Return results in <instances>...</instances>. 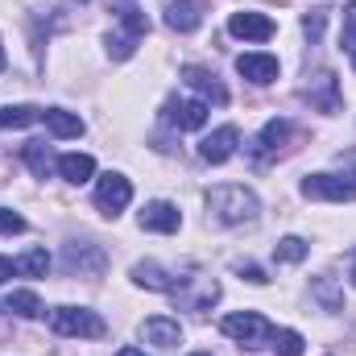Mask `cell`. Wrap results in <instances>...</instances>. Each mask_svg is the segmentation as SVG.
I'll list each match as a JSON object with an SVG mask.
<instances>
[{
    "instance_id": "30bf717a",
    "label": "cell",
    "mask_w": 356,
    "mask_h": 356,
    "mask_svg": "<svg viewBox=\"0 0 356 356\" xmlns=\"http://www.w3.org/2000/svg\"><path fill=\"white\" fill-rule=\"evenodd\" d=\"M141 228L145 232H178L182 228V211H178L175 203H166V199H154L141 211Z\"/></svg>"
},
{
    "instance_id": "3957f363",
    "label": "cell",
    "mask_w": 356,
    "mask_h": 356,
    "mask_svg": "<svg viewBox=\"0 0 356 356\" xmlns=\"http://www.w3.org/2000/svg\"><path fill=\"white\" fill-rule=\"evenodd\" d=\"M220 332L228 340L245 344V348H257V344H266L269 336H273V327H269L257 311H232V315H224L220 319Z\"/></svg>"
},
{
    "instance_id": "e0dca14e",
    "label": "cell",
    "mask_w": 356,
    "mask_h": 356,
    "mask_svg": "<svg viewBox=\"0 0 356 356\" xmlns=\"http://www.w3.org/2000/svg\"><path fill=\"white\" fill-rule=\"evenodd\" d=\"M46 108H33V104H8L0 108V129H25V124H38Z\"/></svg>"
},
{
    "instance_id": "4dcf8cb0",
    "label": "cell",
    "mask_w": 356,
    "mask_h": 356,
    "mask_svg": "<svg viewBox=\"0 0 356 356\" xmlns=\"http://www.w3.org/2000/svg\"><path fill=\"white\" fill-rule=\"evenodd\" d=\"M13 273H17V266H13V261H8V257H0V286H4V282H8V277H13Z\"/></svg>"
},
{
    "instance_id": "9c48e42d",
    "label": "cell",
    "mask_w": 356,
    "mask_h": 356,
    "mask_svg": "<svg viewBox=\"0 0 356 356\" xmlns=\"http://www.w3.org/2000/svg\"><path fill=\"white\" fill-rule=\"evenodd\" d=\"M228 29H232V38H245V42H269L273 38V21L266 13H232Z\"/></svg>"
},
{
    "instance_id": "83f0119b",
    "label": "cell",
    "mask_w": 356,
    "mask_h": 356,
    "mask_svg": "<svg viewBox=\"0 0 356 356\" xmlns=\"http://www.w3.org/2000/svg\"><path fill=\"white\" fill-rule=\"evenodd\" d=\"M344 50L356 54V4L344 13Z\"/></svg>"
},
{
    "instance_id": "4fadbf2b",
    "label": "cell",
    "mask_w": 356,
    "mask_h": 356,
    "mask_svg": "<svg viewBox=\"0 0 356 356\" xmlns=\"http://www.w3.org/2000/svg\"><path fill=\"white\" fill-rule=\"evenodd\" d=\"M133 282H137V286H145V290H162V294H175L182 277L166 273V269L158 266V261H137V266H133Z\"/></svg>"
},
{
    "instance_id": "f546056e",
    "label": "cell",
    "mask_w": 356,
    "mask_h": 356,
    "mask_svg": "<svg viewBox=\"0 0 356 356\" xmlns=\"http://www.w3.org/2000/svg\"><path fill=\"white\" fill-rule=\"evenodd\" d=\"M302 29H307L311 38H319V29H323V13H315V17H307V21H302Z\"/></svg>"
},
{
    "instance_id": "d6a6232c",
    "label": "cell",
    "mask_w": 356,
    "mask_h": 356,
    "mask_svg": "<svg viewBox=\"0 0 356 356\" xmlns=\"http://www.w3.org/2000/svg\"><path fill=\"white\" fill-rule=\"evenodd\" d=\"M4 63H8V58H4V46H0V71H4Z\"/></svg>"
},
{
    "instance_id": "277c9868",
    "label": "cell",
    "mask_w": 356,
    "mask_h": 356,
    "mask_svg": "<svg viewBox=\"0 0 356 356\" xmlns=\"http://www.w3.org/2000/svg\"><path fill=\"white\" fill-rule=\"evenodd\" d=\"M307 199H327V203H353L356 199V170L353 175H307L298 186Z\"/></svg>"
},
{
    "instance_id": "44dd1931",
    "label": "cell",
    "mask_w": 356,
    "mask_h": 356,
    "mask_svg": "<svg viewBox=\"0 0 356 356\" xmlns=\"http://www.w3.org/2000/svg\"><path fill=\"white\" fill-rule=\"evenodd\" d=\"M286 137H290V124H286V120H269L266 129H261V137H257V145H261V158L277 154V149L286 145Z\"/></svg>"
},
{
    "instance_id": "d4e9b609",
    "label": "cell",
    "mask_w": 356,
    "mask_h": 356,
    "mask_svg": "<svg viewBox=\"0 0 356 356\" xmlns=\"http://www.w3.org/2000/svg\"><path fill=\"white\" fill-rule=\"evenodd\" d=\"M133 50H137L133 33H108V54L112 58H133Z\"/></svg>"
},
{
    "instance_id": "1f68e13d",
    "label": "cell",
    "mask_w": 356,
    "mask_h": 356,
    "mask_svg": "<svg viewBox=\"0 0 356 356\" xmlns=\"http://www.w3.org/2000/svg\"><path fill=\"white\" fill-rule=\"evenodd\" d=\"M116 356H145V353H141V348H120Z\"/></svg>"
},
{
    "instance_id": "484cf974",
    "label": "cell",
    "mask_w": 356,
    "mask_h": 356,
    "mask_svg": "<svg viewBox=\"0 0 356 356\" xmlns=\"http://www.w3.org/2000/svg\"><path fill=\"white\" fill-rule=\"evenodd\" d=\"M17 232H25V216L0 207V236H17Z\"/></svg>"
},
{
    "instance_id": "8992f818",
    "label": "cell",
    "mask_w": 356,
    "mask_h": 356,
    "mask_svg": "<svg viewBox=\"0 0 356 356\" xmlns=\"http://www.w3.org/2000/svg\"><path fill=\"white\" fill-rule=\"evenodd\" d=\"M162 116H166V124H175L178 133H195V129L207 124V104L203 99H178V95H170Z\"/></svg>"
},
{
    "instance_id": "2e32d148",
    "label": "cell",
    "mask_w": 356,
    "mask_h": 356,
    "mask_svg": "<svg viewBox=\"0 0 356 356\" xmlns=\"http://www.w3.org/2000/svg\"><path fill=\"white\" fill-rule=\"evenodd\" d=\"M58 175L79 186V182H88V178L95 175V158H91V154H63V158H58Z\"/></svg>"
},
{
    "instance_id": "e575fe53",
    "label": "cell",
    "mask_w": 356,
    "mask_h": 356,
    "mask_svg": "<svg viewBox=\"0 0 356 356\" xmlns=\"http://www.w3.org/2000/svg\"><path fill=\"white\" fill-rule=\"evenodd\" d=\"M353 67H356V54H353Z\"/></svg>"
},
{
    "instance_id": "ba28073f",
    "label": "cell",
    "mask_w": 356,
    "mask_h": 356,
    "mask_svg": "<svg viewBox=\"0 0 356 356\" xmlns=\"http://www.w3.org/2000/svg\"><path fill=\"white\" fill-rule=\"evenodd\" d=\"M182 79H186L191 91L203 95V104H207V99H211V104H228V88L220 83L216 71H207V67H182Z\"/></svg>"
},
{
    "instance_id": "7402d4cb",
    "label": "cell",
    "mask_w": 356,
    "mask_h": 356,
    "mask_svg": "<svg viewBox=\"0 0 356 356\" xmlns=\"http://www.w3.org/2000/svg\"><path fill=\"white\" fill-rule=\"evenodd\" d=\"M13 266H17V273H25V277H46V269H50V253H46V249H29V253L17 257Z\"/></svg>"
},
{
    "instance_id": "ffe728a7",
    "label": "cell",
    "mask_w": 356,
    "mask_h": 356,
    "mask_svg": "<svg viewBox=\"0 0 356 356\" xmlns=\"http://www.w3.org/2000/svg\"><path fill=\"white\" fill-rule=\"evenodd\" d=\"M25 162H29V170H33L38 178H46V175H50V166H58L46 141H25Z\"/></svg>"
},
{
    "instance_id": "5bb4252c",
    "label": "cell",
    "mask_w": 356,
    "mask_h": 356,
    "mask_svg": "<svg viewBox=\"0 0 356 356\" xmlns=\"http://www.w3.org/2000/svg\"><path fill=\"white\" fill-rule=\"evenodd\" d=\"M199 21H203L199 0H170V4H166V25H170V29H178V33L199 29Z\"/></svg>"
},
{
    "instance_id": "d590c367",
    "label": "cell",
    "mask_w": 356,
    "mask_h": 356,
    "mask_svg": "<svg viewBox=\"0 0 356 356\" xmlns=\"http://www.w3.org/2000/svg\"><path fill=\"white\" fill-rule=\"evenodd\" d=\"M195 356H207V353H195Z\"/></svg>"
},
{
    "instance_id": "52a82bcc",
    "label": "cell",
    "mask_w": 356,
    "mask_h": 356,
    "mask_svg": "<svg viewBox=\"0 0 356 356\" xmlns=\"http://www.w3.org/2000/svg\"><path fill=\"white\" fill-rule=\"evenodd\" d=\"M236 145H241L236 124H224V129H216L211 137H203V141H199V158H203V162H211V166H220V162H228V158L236 154Z\"/></svg>"
},
{
    "instance_id": "ac0fdd59",
    "label": "cell",
    "mask_w": 356,
    "mask_h": 356,
    "mask_svg": "<svg viewBox=\"0 0 356 356\" xmlns=\"http://www.w3.org/2000/svg\"><path fill=\"white\" fill-rule=\"evenodd\" d=\"M4 311H13V315H21V319H38V315H42V298H38L33 290H13V294L4 298Z\"/></svg>"
},
{
    "instance_id": "6da1fadb",
    "label": "cell",
    "mask_w": 356,
    "mask_h": 356,
    "mask_svg": "<svg viewBox=\"0 0 356 356\" xmlns=\"http://www.w3.org/2000/svg\"><path fill=\"white\" fill-rule=\"evenodd\" d=\"M207 211H211L220 224H249V220H257L261 203H257V195H253L249 186L224 182V186L207 191Z\"/></svg>"
},
{
    "instance_id": "cb8c5ba5",
    "label": "cell",
    "mask_w": 356,
    "mask_h": 356,
    "mask_svg": "<svg viewBox=\"0 0 356 356\" xmlns=\"http://www.w3.org/2000/svg\"><path fill=\"white\" fill-rule=\"evenodd\" d=\"M315 83H319V91H307V99H315L323 112H336V108H340V99H336V79H332V75H319Z\"/></svg>"
},
{
    "instance_id": "7a4b0ae2",
    "label": "cell",
    "mask_w": 356,
    "mask_h": 356,
    "mask_svg": "<svg viewBox=\"0 0 356 356\" xmlns=\"http://www.w3.org/2000/svg\"><path fill=\"white\" fill-rule=\"evenodd\" d=\"M50 327L58 332V336H67V340H99L108 327H104V319L88 311V307H58L54 315H50Z\"/></svg>"
},
{
    "instance_id": "836d02e7",
    "label": "cell",
    "mask_w": 356,
    "mask_h": 356,
    "mask_svg": "<svg viewBox=\"0 0 356 356\" xmlns=\"http://www.w3.org/2000/svg\"><path fill=\"white\" fill-rule=\"evenodd\" d=\"M353 286H356V261H353Z\"/></svg>"
},
{
    "instance_id": "4316f807",
    "label": "cell",
    "mask_w": 356,
    "mask_h": 356,
    "mask_svg": "<svg viewBox=\"0 0 356 356\" xmlns=\"http://www.w3.org/2000/svg\"><path fill=\"white\" fill-rule=\"evenodd\" d=\"M88 253H91V266H95V269L104 266L99 249H91V245H88ZM67 269H83V249H79V245H67Z\"/></svg>"
},
{
    "instance_id": "7c38bea8",
    "label": "cell",
    "mask_w": 356,
    "mask_h": 356,
    "mask_svg": "<svg viewBox=\"0 0 356 356\" xmlns=\"http://www.w3.org/2000/svg\"><path fill=\"white\" fill-rule=\"evenodd\" d=\"M236 71H241L249 83L266 88V83L277 79V58H273V54H241V58H236Z\"/></svg>"
},
{
    "instance_id": "5b68a950",
    "label": "cell",
    "mask_w": 356,
    "mask_h": 356,
    "mask_svg": "<svg viewBox=\"0 0 356 356\" xmlns=\"http://www.w3.org/2000/svg\"><path fill=\"white\" fill-rule=\"evenodd\" d=\"M129 199H133V182L124 175H104L95 182V207H99L108 220H116V216L129 207Z\"/></svg>"
},
{
    "instance_id": "9a60e30c",
    "label": "cell",
    "mask_w": 356,
    "mask_h": 356,
    "mask_svg": "<svg viewBox=\"0 0 356 356\" xmlns=\"http://www.w3.org/2000/svg\"><path fill=\"white\" fill-rule=\"evenodd\" d=\"M42 120H46V129H50L58 141H67V137H79V133H83V120H79L75 112H67V108H46V112H42Z\"/></svg>"
},
{
    "instance_id": "d6986e66",
    "label": "cell",
    "mask_w": 356,
    "mask_h": 356,
    "mask_svg": "<svg viewBox=\"0 0 356 356\" xmlns=\"http://www.w3.org/2000/svg\"><path fill=\"white\" fill-rule=\"evenodd\" d=\"M269 348H273L277 356H302V353H307V340H302L294 327H273Z\"/></svg>"
},
{
    "instance_id": "603a6c76",
    "label": "cell",
    "mask_w": 356,
    "mask_h": 356,
    "mask_svg": "<svg viewBox=\"0 0 356 356\" xmlns=\"http://www.w3.org/2000/svg\"><path fill=\"white\" fill-rule=\"evenodd\" d=\"M307 253H311V249H307V241H302V236H282V241H277V249H273V257H277V261H286V266L302 261Z\"/></svg>"
},
{
    "instance_id": "f1b7e54d",
    "label": "cell",
    "mask_w": 356,
    "mask_h": 356,
    "mask_svg": "<svg viewBox=\"0 0 356 356\" xmlns=\"http://www.w3.org/2000/svg\"><path fill=\"white\" fill-rule=\"evenodd\" d=\"M241 277H249V282H257V286H266L269 282L266 269H257V266H241Z\"/></svg>"
},
{
    "instance_id": "8fae6325",
    "label": "cell",
    "mask_w": 356,
    "mask_h": 356,
    "mask_svg": "<svg viewBox=\"0 0 356 356\" xmlns=\"http://www.w3.org/2000/svg\"><path fill=\"white\" fill-rule=\"evenodd\" d=\"M141 340L154 344V348H178L182 344V327L175 319H166V315H154V319L141 323Z\"/></svg>"
}]
</instances>
